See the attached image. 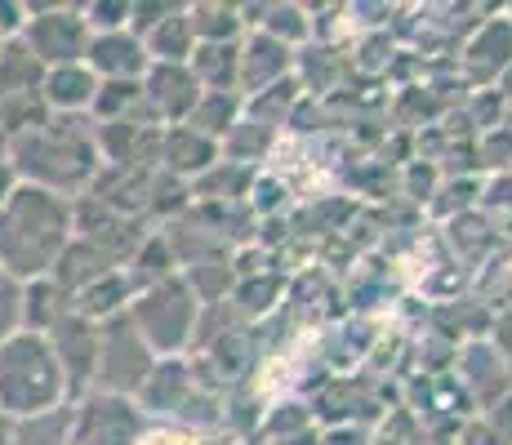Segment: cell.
I'll return each instance as SVG.
<instances>
[{
    "label": "cell",
    "instance_id": "2",
    "mask_svg": "<svg viewBox=\"0 0 512 445\" xmlns=\"http://www.w3.org/2000/svg\"><path fill=\"white\" fill-rule=\"evenodd\" d=\"M90 85L94 81L81 72V67H72V72H67V67H58V72L49 76L45 94H49V103H54V107H81V103H90V98H94Z\"/></svg>",
    "mask_w": 512,
    "mask_h": 445
},
{
    "label": "cell",
    "instance_id": "3",
    "mask_svg": "<svg viewBox=\"0 0 512 445\" xmlns=\"http://www.w3.org/2000/svg\"><path fill=\"white\" fill-rule=\"evenodd\" d=\"M14 316H18V294H14V281L5 276V267H0V334L14 325Z\"/></svg>",
    "mask_w": 512,
    "mask_h": 445
},
{
    "label": "cell",
    "instance_id": "1",
    "mask_svg": "<svg viewBox=\"0 0 512 445\" xmlns=\"http://www.w3.org/2000/svg\"><path fill=\"white\" fill-rule=\"evenodd\" d=\"M63 379L58 361L41 334H14L0 348V405L9 414H41L45 405L58 401Z\"/></svg>",
    "mask_w": 512,
    "mask_h": 445
}]
</instances>
